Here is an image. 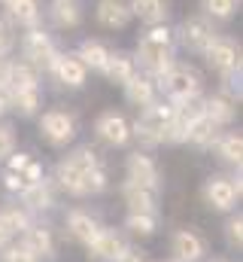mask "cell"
I'll return each mask as SVG.
<instances>
[{
    "label": "cell",
    "mask_w": 243,
    "mask_h": 262,
    "mask_svg": "<svg viewBox=\"0 0 243 262\" xmlns=\"http://www.w3.org/2000/svg\"><path fill=\"white\" fill-rule=\"evenodd\" d=\"M137 55H140V61L149 67H155L158 73H164L167 70V58H171V31L167 28H152L143 40H140V46H137Z\"/></svg>",
    "instance_id": "7a4b0ae2"
},
{
    "label": "cell",
    "mask_w": 243,
    "mask_h": 262,
    "mask_svg": "<svg viewBox=\"0 0 243 262\" xmlns=\"http://www.w3.org/2000/svg\"><path fill=\"white\" fill-rule=\"evenodd\" d=\"M6 73H9V64L0 58V85H6Z\"/></svg>",
    "instance_id": "ab89813d"
},
{
    "label": "cell",
    "mask_w": 243,
    "mask_h": 262,
    "mask_svg": "<svg viewBox=\"0 0 243 262\" xmlns=\"http://www.w3.org/2000/svg\"><path fill=\"white\" fill-rule=\"evenodd\" d=\"M213 40H216V37H213V28H210L204 18H191V21L182 25V43H185L188 49H201V52H204Z\"/></svg>",
    "instance_id": "5bb4252c"
},
{
    "label": "cell",
    "mask_w": 243,
    "mask_h": 262,
    "mask_svg": "<svg viewBox=\"0 0 243 262\" xmlns=\"http://www.w3.org/2000/svg\"><path fill=\"white\" fill-rule=\"evenodd\" d=\"M213 262H228V259H213Z\"/></svg>",
    "instance_id": "7bdbcfd3"
},
{
    "label": "cell",
    "mask_w": 243,
    "mask_h": 262,
    "mask_svg": "<svg viewBox=\"0 0 243 262\" xmlns=\"http://www.w3.org/2000/svg\"><path fill=\"white\" fill-rule=\"evenodd\" d=\"M25 247L34 256H52V235H49V229H25Z\"/></svg>",
    "instance_id": "44dd1931"
},
{
    "label": "cell",
    "mask_w": 243,
    "mask_h": 262,
    "mask_svg": "<svg viewBox=\"0 0 243 262\" xmlns=\"http://www.w3.org/2000/svg\"><path fill=\"white\" fill-rule=\"evenodd\" d=\"M219 152H222L225 162H240V152H243L240 134H228V137H222V140H219Z\"/></svg>",
    "instance_id": "f546056e"
},
{
    "label": "cell",
    "mask_w": 243,
    "mask_h": 262,
    "mask_svg": "<svg viewBox=\"0 0 243 262\" xmlns=\"http://www.w3.org/2000/svg\"><path fill=\"white\" fill-rule=\"evenodd\" d=\"M116 262H146L140 253H134V250H121V256Z\"/></svg>",
    "instance_id": "74e56055"
},
{
    "label": "cell",
    "mask_w": 243,
    "mask_h": 262,
    "mask_svg": "<svg viewBox=\"0 0 243 262\" xmlns=\"http://www.w3.org/2000/svg\"><path fill=\"white\" fill-rule=\"evenodd\" d=\"M40 256H34L25 244H18V247H6L3 253H0V262H37Z\"/></svg>",
    "instance_id": "d6a6232c"
},
{
    "label": "cell",
    "mask_w": 243,
    "mask_h": 262,
    "mask_svg": "<svg viewBox=\"0 0 243 262\" xmlns=\"http://www.w3.org/2000/svg\"><path fill=\"white\" fill-rule=\"evenodd\" d=\"M25 58L34 67H55L58 52H55L52 40H49L43 31H31V34L25 37Z\"/></svg>",
    "instance_id": "8992f818"
},
{
    "label": "cell",
    "mask_w": 243,
    "mask_h": 262,
    "mask_svg": "<svg viewBox=\"0 0 243 262\" xmlns=\"http://www.w3.org/2000/svg\"><path fill=\"white\" fill-rule=\"evenodd\" d=\"M52 15H55V21H58L61 28H76V25H79V18H82V12H79L76 0H55Z\"/></svg>",
    "instance_id": "cb8c5ba5"
},
{
    "label": "cell",
    "mask_w": 243,
    "mask_h": 262,
    "mask_svg": "<svg viewBox=\"0 0 243 262\" xmlns=\"http://www.w3.org/2000/svg\"><path fill=\"white\" fill-rule=\"evenodd\" d=\"M76 58H82V64L104 70L107 58H110V49H107L104 43H98V40H85V43L79 46V55H76Z\"/></svg>",
    "instance_id": "ffe728a7"
},
{
    "label": "cell",
    "mask_w": 243,
    "mask_h": 262,
    "mask_svg": "<svg viewBox=\"0 0 243 262\" xmlns=\"http://www.w3.org/2000/svg\"><path fill=\"white\" fill-rule=\"evenodd\" d=\"M98 137L107 140L110 146H121V143H128L131 128H128V122L121 119L119 113H104L98 119Z\"/></svg>",
    "instance_id": "30bf717a"
},
{
    "label": "cell",
    "mask_w": 243,
    "mask_h": 262,
    "mask_svg": "<svg viewBox=\"0 0 243 262\" xmlns=\"http://www.w3.org/2000/svg\"><path fill=\"white\" fill-rule=\"evenodd\" d=\"M104 73H107L113 82H121V85H125V82L134 76V64H131L128 55H110L107 64H104Z\"/></svg>",
    "instance_id": "603a6c76"
},
{
    "label": "cell",
    "mask_w": 243,
    "mask_h": 262,
    "mask_svg": "<svg viewBox=\"0 0 243 262\" xmlns=\"http://www.w3.org/2000/svg\"><path fill=\"white\" fill-rule=\"evenodd\" d=\"M6 85L12 92H18V89H37V70L31 64H9Z\"/></svg>",
    "instance_id": "d6986e66"
},
{
    "label": "cell",
    "mask_w": 243,
    "mask_h": 262,
    "mask_svg": "<svg viewBox=\"0 0 243 262\" xmlns=\"http://www.w3.org/2000/svg\"><path fill=\"white\" fill-rule=\"evenodd\" d=\"M161 76H164V89H167V95H171V98H177V101H188V98H195V95H198V89H201L198 73H195L188 64L167 67Z\"/></svg>",
    "instance_id": "277c9868"
},
{
    "label": "cell",
    "mask_w": 243,
    "mask_h": 262,
    "mask_svg": "<svg viewBox=\"0 0 243 262\" xmlns=\"http://www.w3.org/2000/svg\"><path fill=\"white\" fill-rule=\"evenodd\" d=\"M67 229H70V235H73L76 241H82V244H88V241L101 232L98 223H94V216H91V213H82V210H76V213L67 216Z\"/></svg>",
    "instance_id": "e0dca14e"
},
{
    "label": "cell",
    "mask_w": 243,
    "mask_h": 262,
    "mask_svg": "<svg viewBox=\"0 0 243 262\" xmlns=\"http://www.w3.org/2000/svg\"><path fill=\"white\" fill-rule=\"evenodd\" d=\"M204 52H207L210 67H216V70H234L237 67V49L231 40H213Z\"/></svg>",
    "instance_id": "8fae6325"
},
{
    "label": "cell",
    "mask_w": 243,
    "mask_h": 262,
    "mask_svg": "<svg viewBox=\"0 0 243 262\" xmlns=\"http://www.w3.org/2000/svg\"><path fill=\"white\" fill-rule=\"evenodd\" d=\"M121 250H125V244H121V238L116 232H98L91 241H88V253L94 256L98 262H116L121 256Z\"/></svg>",
    "instance_id": "ba28073f"
},
{
    "label": "cell",
    "mask_w": 243,
    "mask_h": 262,
    "mask_svg": "<svg viewBox=\"0 0 243 262\" xmlns=\"http://www.w3.org/2000/svg\"><path fill=\"white\" fill-rule=\"evenodd\" d=\"M55 73L61 76V82L70 85V89H79V85L85 82V64H82L76 55L58 58V61H55Z\"/></svg>",
    "instance_id": "2e32d148"
},
{
    "label": "cell",
    "mask_w": 243,
    "mask_h": 262,
    "mask_svg": "<svg viewBox=\"0 0 243 262\" xmlns=\"http://www.w3.org/2000/svg\"><path fill=\"white\" fill-rule=\"evenodd\" d=\"M61 186L73 195H88V192H101L107 186V174L101 171L98 159L91 149H79L73 156H67V162L58 168Z\"/></svg>",
    "instance_id": "6da1fadb"
},
{
    "label": "cell",
    "mask_w": 243,
    "mask_h": 262,
    "mask_svg": "<svg viewBox=\"0 0 243 262\" xmlns=\"http://www.w3.org/2000/svg\"><path fill=\"white\" fill-rule=\"evenodd\" d=\"M240 195V183L234 186L231 180H225V177H213L210 183H207V189H204V198H207V204L213 207V210H231L234 207V201Z\"/></svg>",
    "instance_id": "52a82bcc"
},
{
    "label": "cell",
    "mask_w": 243,
    "mask_h": 262,
    "mask_svg": "<svg viewBox=\"0 0 243 262\" xmlns=\"http://www.w3.org/2000/svg\"><path fill=\"white\" fill-rule=\"evenodd\" d=\"M128 229L134 235H140V238H149L155 232V220H152V213H131L128 216Z\"/></svg>",
    "instance_id": "f1b7e54d"
},
{
    "label": "cell",
    "mask_w": 243,
    "mask_h": 262,
    "mask_svg": "<svg viewBox=\"0 0 243 262\" xmlns=\"http://www.w3.org/2000/svg\"><path fill=\"white\" fill-rule=\"evenodd\" d=\"M240 226H243L240 216L228 223V244H231V247H240Z\"/></svg>",
    "instance_id": "d590c367"
},
{
    "label": "cell",
    "mask_w": 243,
    "mask_h": 262,
    "mask_svg": "<svg viewBox=\"0 0 243 262\" xmlns=\"http://www.w3.org/2000/svg\"><path fill=\"white\" fill-rule=\"evenodd\" d=\"M131 12L140 15L143 21H161L167 15V3L164 0H131Z\"/></svg>",
    "instance_id": "7402d4cb"
},
{
    "label": "cell",
    "mask_w": 243,
    "mask_h": 262,
    "mask_svg": "<svg viewBox=\"0 0 243 262\" xmlns=\"http://www.w3.org/2000/svg\"><path fill=\"white\" fill-rule=\"evenodd\" d=\"M174 253H177V262H198L204 256V241L195 232L182 229L174 235Z\"/></svg>",
    "instance_id": "4fadbf2b"
},
{
    "label": "cell",
    "mask_w": 243,
    "mask_h": 262,
    "mask_svg": "<svg viewBox=\"0 0 243 262\" xmlns=\"http://www.w3.org/2000/svg\"><path fill=\"white\" fill-rule=\"evenodd\" d=\"M12 104H15L18 113L31 116L40 107V89H18V92H12Z\"/></svg>",
    "instance_id": "4316f807"
},
{
    "label": "cell",
    "mask_w": 243,
    "mask_h": 262,
    "mask_svg": "<svg viewBox=\"0 0 243 262\" xmlns=\"http://www.w3.org/2000/svg\"><path fill=\"white\" fill-rule=\"evenodd\" d=\"M25 201H28L31 207H49V204H52V195H49V189H46L43 183H37V186H28V189H25Z\"/></svg>",
    "instance_id": "4dcf8cb0"
},
{
    "label": "cell",
    "mask_w": 243,
    "mask_h": 262,
    "mask_svg": "<svg viewBox=\"0 0 243 262\" xmlns=\"http://www.w3.org/2000/svg\"><path fill=\"white\" fill-rule=\"evenodd\" d=\"M204 113L219 125V122H231L234 119V104L228 101V98H210L207 101V107H204Z\"/></svg>",
    "instance_id": "d4e9b609"
},
{
    "label": "cell",
    "mask_w": 243,
    "mask_h": 262,
    "mask_svg": "<svg viewBox=\"0 0 243 262\" xmlns=\"http://www.w3.org/2000/svg\"><path fill=\"white\" fill-rule=\"evenodd\" d=\"M125 95H128L131 104H137V107H149L152 98H155V89H152V82H149L146 76H131V79L125 82Z\"/></svg>",
    "instance_id": "ac0fdd59"
},
{
    "label": "cell",
    "mask_w": 243,
    "mask_h": 262,
    "mask_svg": "<svg viewBox=\"0 0 243 262\" xmlns=\"http://www.w3.org/2000/svg\"><path fill=\"white\" fill-rule=\"evenodd\" d=\"M125 201L131 204V213H152V207H155V189L128 180L125 183Z\"/></svg>",
    "instance_id": "9a60e30c"
},
{
    "label": "cell",
    "mask_w": 243,
    "mask_h": 262,
    "mask_svg": "<svg viewBox=\"0 0 243 262\" xmlns=\"http://www.w3.org/2000/svg\"><path fill=\"white\" fill-rule=\"evenodd\" d=\"M177 116V107H167V104H155V107H146L143 116L137 119V134H143L146 140H164V134L171 128Z\"/></svg>",
    "instance_id": "3957f363"
},
{
    "label": "cell",
    "mask_w": 243,
    "mask_h": 262,
    "mask_svg": "<svg viewBox=\"0 0 243 262\" xmlns=\"http://www.w3.org/2000/svg\"><path fill=\"white\" fill-rule=\"evenodd\" d=\"M9 49H12V31L6 21H0V55H6Z\"/></svg>",
    "instance_id": "e575fe53"
},
{
    "label": "cell",
    "mask_w": 243,
    "mask_h": 262,
    "mask_svg": "<svg viewBox=\"0 0 243 262\" xmlns=\"http://www.w3.org/2000/svg\"><path fill=\"white\" fill-rule=\"evenodd\" d=\"M6 186H9V189H18V192H25V183H21L15 174H6Z\"/></svg>",
    "instance_id": "f35d334b"
},
{
    "label": "cell",
    "mask_w": 243,
    "mask_h": 262,
    "mask_svg": "<svg viewBox=\"0 0 243 262\" xmlns=\"http://www.w3.org/2000/svg\"><path fill=\"white\" fill-rule=\"evenodd\" d=\"M40 131H43V137L52 143V146H64V143H70L73 140V119L67 116V113H61V110H49V113H43V119H40Z\"/></svg>",
    "instance_id": "5b68a950"
},
{
    "label": "cell",
    "mask_w": 243,
    "mask_h": 262,
    "mask_svg": "<svg viewBox=\"0 0 243 262\" xmlns=\"http://www.w3.org/2000/svg\"><path fill=\"white\" fill-rule=\"evenodd\" d=\"M6 110V98H3V92H0V113Z\"/></svg>",
    "instance_id": "b9f144b4"
},
{
    "label": "cell",
    "mask_w": 243,
    "mask_h": 262,
    "mask_svg": "<svg viewBox=\"0 0 243 262\" xmlns=\"http://www.w3.org/2000/svg\"><path fill=\"white\" fill-rule=\"evenodd\" d=\"M28 162H31V159H28L25 152H18V156H12V159H9V174H18V171H21V168H25Z\"/></svg>",
    "instance_id": "8d00e7d4"
},
{
    "label": "cell",
    "mask_w": 243,
    "mask_h": 262,
    "mask_svg": "<svg viewBox=\"0 0 243 262\" xmlns=\"http://www.w3.org/2000/svg\"><path fill=\"white\" fill-rule=\"evenodd\" d=\"M128 180L155 189V183H158V168H155V162H152L149 156H143V152H134V156L128 159Z\"/></svg>",
    "instance_id": "9c48e42d"
},
{
    "label": "cell",
    "mask_w": 243,
    "mask_h": 262,
    "mask_svg": "<svg viewBox=\"0 0 243 262\" xmlns=\"http://www.w3.org/2000/svg\"><path fill=\"white\" fill-rule=\"evenodd\" d=\"M204 9L216 18H228V15H234L237 0H204Z\"/></svg>",
    "instance_id": "1f68e13d"
},
{
    "label": "cell",
    "mask_w": 243,
    "mask_h": 262,
    "mask_svg": "<svg viewBox=\"0 0 243 262\" xmlns=\"http://www.w3.org/2000/svg\"><path fill=\"white\" fill-rule=\"evenodd\" d=\"M0 226H3L9 235L25 232V229H28V216H25L18 207H6V210H0Z\"/></svg>",
    "instance_id": "83f0119b"
},
{
    "label": "cell",
    "mask_w": 243,
    "mask_h": 262,
    "mask_svg": "<svg viewBox=\"0 0 243 262\" xmlns=\"http://www.w3.org/2000/svg\"><path fill=\"white\" fill-rule=\"evenodd\" d=\"M9 12L15 21L21 25H34L40 18V9H37V0H9Z\"/></svg>",
    "instance_id": "484cf974"
},
{
    "label": "cell",
    "mask_w": 243,
    "mask_h": 262,
    "mask_svg": "<svg viewBox=\"0 0 243 262\" xmlns=\"http://www.w3.org/2000/svg\"><path fill=\"white\" fill-rule=\"evenodd\" d=\"M12 146H15V134H12V128H9V125H0V159L9 156Z\"/></svg>",
    "instance_id": "836d02e7"
},
{
    "label": "cell",
    "mask_w": 243,
    "mask_h": 262,
    "mask_svg": "<svg viewBox=\"0 0 243 262\" xmlns=\"http://www.w3.org/2000/svg\"><path fill=\"white\" fill-rule=\"evenodd\" d=\"M131 18V6L125 0H101L98 3V21L104 28H125Z\"/></svg>",
    "instance_id": "7c38bea8"
},
{
    "label": "cell",
    "mask_w": 243,
    "mask_h": 262,
    "mask_svg": "<svg viewBox=\"0 0 243 262\" xmlns=\"http://www.w3.org/2000/svg\"><path fill=\"white\" fill-rule=\"evenodd\" d=\"M9 238H12V235H9V232L0 226V247H6V244H9Z\"/></svg>",
    "instance_id": "60d3db41"
}]
</instances>
